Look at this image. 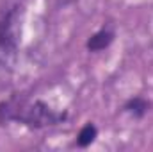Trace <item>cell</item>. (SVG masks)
I'll return each instance as SVG.
<instances>
[{"mask_svg": "<svg viewBox=\"0 0 153 152\" xmlns=\"http://www.w3.org/2000/svg\"><path fill=\"white\" fill-rule=\"evenodd\" d=\"M68 111H57L41 99H29L27 95H11L0 102V125L13 122L29 129H46L66 122Z\"/></svg>", "mask_w": 153, "mask_h": 152, "instance_id": "6da1fadb", "label": "cell"}, {"mask_svg": "<svg viewBox=\"0 0 153 152\" xmlns=\"http://www.w3.org/2000/svg\"><path fill=\"white\" fill-rule=\"evenodd\" d=\"M23 29V5L16 4L0 16V70H13L18 59Z\"/></svg>", "mask_w": 153, "mask_h": 152, "instance_id": "7a4b0ae2", "label": "cell"}, {"mask_svg": "<svg viewBox=\"0 0 153 152\" xmlns=\"http://www.w3.org/2000/svg\"><path fill=\"white\" fill-rule=\"evenodd\" d=\"M114 38H116L114 29H112L111 25H103L100 31L93 32V34L87 38V41H85V50H87V52H93V54L102 52V50H105V48H109V47L112 45Z\"/></svg>", "mask_w": 153, "mask_h": 152, "instance_id": "3957f363", "label": "cell"}, {"mask_svg": "<svg viewBox=\"0 0 153 152\" xmlns=\"http://www.w3.org/2000/svg\"><path fill=\"white\" fill-rule=\"evenodd\" d=\"M123 113L130 114L132 118H137V120H141V118H144L148 111L152 109V102L150 100H146L144 97H141V95H135V97H130L125 104H123Z\"/></svg>", "mask_w": 153, "mask_h": 152, "instance_id": "277c9868", "label": "cell"}, {"mask_svg": "<svg viewBox=\"0 0 153 152\" xmlns=\"http://www.w3.org/2000/svg\"><path fill=\"white\" fill-rule=\"evenodd\" d=\"M96 138H98V127L93 122H85L76 134V147L87 149L96 141Z\"/></svg>", "mask_w": 153, "mask_h": 152, "instance_id": "5b68a950", "label": "cell"}]
</instances>
